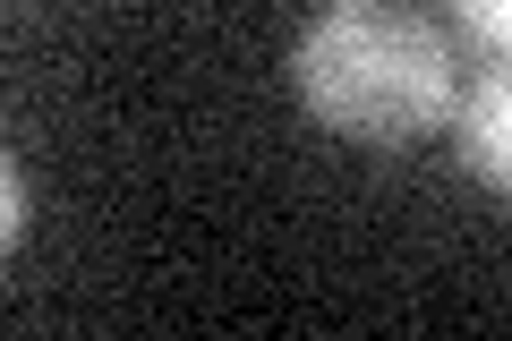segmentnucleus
Wrapping results in <instances>:
<instances>
[{"mask_svg":"<svg viewBox=\"0 0 512 341\" xmlns=\"http://www.w3.org/2000/svg\"><path fill=\"white\" fill-rule=\"evenodd\" d=\"M18 231H26V188H18V162L0 154V256L18 248Z\"/></svg>","mask_w":512,"mask_h":341,"instance_id":"3","label":"nucleus"},{"mask_svg":"<svg viewBox=\"0 0 512 341\" xmlns=\"http://www.w3.org/2000/svg\"><path fill=\"white\" fill-rule=\"evenodd\" d=\"M291 77L299 103L359 145H419L453 120V52L402 0H325Z\"/></svg>","mask_w":512,"mask_h":341,"instance_id":"1","label":"nucleus"},{"mask_svg":"<svg viewBox=\"0 0 512 341\" xmlns=\"http://www.w3.org/2000/svg\"><path fill=\"white\" fill-rule=\"evenodd\" d=\"M461 9V26H470L478 43H504L512 35V0H453Z\"/></svg>","mask_w":512,"mask_h":341,"instance_id":"4","label":"nucleus"},{"mask_svg":"<svg viewBox=\"0 0 512 341\" xmlns=\"http://www.w3.org/2000/svg\"><path fill=\"white\" fill-rule=\"evenodd\" d=\"M461 162H470L487 188L512 180V86L504 77H487V86L461 103Z\"/></svg>","mask_w":512,"mask_h":341,"instance_id":"2","label":"nucleus"}]
</instances>
